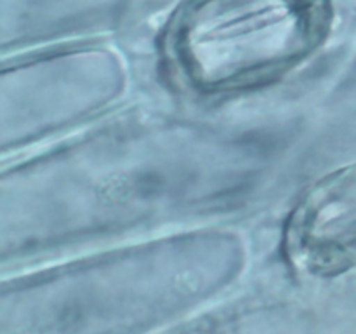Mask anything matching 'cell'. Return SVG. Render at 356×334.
<instances>
[{"label": "cell", "mask_w": 356, "mask_h": 334, "mask_svg": "<svg viewBox=\"0 0 356 334\" xmlns=\"http://www.w3.org/2000/svg\"><path fill=\"white\" fill-rule=\"evenodd\" d=\"M330 0H184L159 40L172 82L200 96L278 80L329 33Z\"/></svg>", "instance_id": "1"}, {"label": "cell", "mask_w": 356, "mask_h": 334, "mask_svg": "<svg viewBox=\"0 0 356 334\" xmlns=\"http://www.w3.org/2000/svg\"><path fill=\"white\" fill-rule=\"evenodd\" d=\"M284 257L298 273L336 277L356 264V164L320 177L284 228Z\"/></svg>", "instance_id": "2"}]
</instances>
